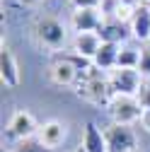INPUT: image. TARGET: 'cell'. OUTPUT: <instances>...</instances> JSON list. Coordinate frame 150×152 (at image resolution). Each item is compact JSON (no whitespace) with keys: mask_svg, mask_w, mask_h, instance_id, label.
<instances>
[{"mask_svg":"<svg viewBox=\"0 0 150 152\" xmlns=\"http://www.w3.org/2000/svg\"><path fill=\"white\" fill-rule=\"evenodd\" d=\"M75 87H78V94L82 99L97 104V106H109V102L114 99L109 77H104L102 70H97L95 65L80 70V77H78V82H75Z\"/></svg>","mask_w":150,"mask_h":152,"instance_id":"6da1fadb","label":"cell"},{"mask_svg":"<svg viewBox=\"0 0 150 152\" xmlns=\"http://www.w3.org/2000/svg\"><path fill=\"white\" fill-rule=\"evenodd\" d=\"M32 34H34V39L39 41V46L51 48V51H58L65 44V27L51 15L36 17V22L32 27Z\"/></svg>","mask_w":150,"mask_h":152,"instance_id":"7a4b0ae2","label":"cell"},{"mask_svg":"<svg viewBox=\"0 0 150 152\" xmlns=\"http://www.w3.org/2000/svg\"><path fill=\"white\" fill-rule=\"evenodd\" d=\"M107 111H109L111 121L121 123V126H131V123L140 121V116H143V106L138 104V99L136 97H124V94H114V99L109 102Z\"/></svg>","mask_w":150,"mask_h":152,"instance_id":"3957f363","label":"cell"},{"mask_svg":"<svg viewBox=\"0 0 150 152\" xmlns=\"http://www.w3.org/2000/svg\"><path fill=\"white\" fill-rule=\"evenodd\" d=\"M143 75L133 68H116L109 72V85L114 94H124V97H136L140 85H143Z\"/></svg>","mask_w":150,"mask_h":152,"instance_id":"277c9868","label":"cell"},{"mask_svg":"<svg viewBox=\"0 0 150 152\" xmlns=\"http://www.w3.org/2000/svg\"><path fill=\"white\" fill-rule=\"evenodd\" d=\"M85 68V63L80 65L73 58H58L51 68H49V80L58 87H73L80 77V70Z\"/></svg>","mask_w":150,"mask_h":152,"instance_id":"5b68a950","label":"cell"},{"mask_svg":"<svg viewBox=\"0 0 150 152\" xmlns=\"http://www.w3.org/2000/svg\"><path fill=\"white\" fill-rule=\"evenodd\" d=\"M104 138H107L109 152H133L136 150V133L131 130V126L111 123L104 130Z\"/></svg>","mask_w":150,"mask_h":152,"instance_id":"8992f818","label":"cell"},{"mask_svg":"<svg viewBox=\"0 0 150 152\" xmlns=\"http://www.w3.org/2000/svg\"><path fill=\"white\" fill-rule=\"evenodd\" d=\"M97 34H99L102 44H116V46H121V41H126L128 34H131V24L116 20V17H114V20H104Z\"/></svg>","mask_w":150,"mask_h":152,"instance_id":"52a82bcc","label":"cell"},{"mask_svg":"<svg viewBox=\"0 0 150 152\" xmlns=\"http://www.w3.org/2000/svg\"><path fill=\"white\" fill-rule=\"evenodd\" d=\"M102 48V39L97 31H85V34H75V41H73V51L78 58L82 61H92L97 56V51Z\"/></svg>","mask_w":150,"mask_h":152,"instance_id":"ba28073f","label":"cell"},{"mask_svg":"<svg viewBox=\"0 0 150 152\" xmlns=\"http://www.w3.org/2000/svg\"><path fill=\"white\" fill-rule=\"evenodd\" d=\"M102 15H99V7H92V10H75L73 17H70V24L78 34H85V31H99L102 27Z\"/></svg>","mask_w":150,"mask_h":152,"instance_id":"9c48e42d","label":"cell"},{"mask_svg":"<svg viewBox=\"0 0 150 152\" xmlns=\"http://www.w3.org/2000/svg\"><path fill=\"white\" fill-rule=\"evenodd\" d=\"M36 130V121L29 111H15L7 123V133L17 140H29V135Z\"/></svg>","mask_w":150,"mask_h":152,"instance_id":"30bf717a","label":"cell"},{"mask_svg":"<svg viewBox=\"0 0 150 152\" xmlns=\"http://www.w3.org/2000/svg\"><path fill=\"white\" fill-rule=\"evenodd\" d=\"M0 77H3V85L10 89L20 85V65H17L15 56L7 46H3V51H0Z\"/></svg>","mask_w":150,"mask_h":152,"instance_id":"8fae6325","label":"cell"},{"mask_svg":"<svg viewBox=\"0 0 150 152\" xmlns=\"http://www.w3.org/2000/svg\"><path fill=\"white\" fill-rule=\"evenodd\" d=\"M80 145L87 150V152H109L107 150V138H104V130L97 128V123L87 121L85 128H82V140Z\"/></svg>","mask_w":150,"mask_h":152,"instance_id":"7c38bea8","label":"cell"},{"mask_svg":"<svg viewBox=\"0 0 150 152\" xmlns=\"http://www.w3.org/2000/svg\"><path fill=\"white\" fill-rule=\"evenodd\" d=\"M119 51H121V46H116V44H102V48L97 51V56L92 58V65H95L97 70H116V65H119Z\"/></svg>","mask_w":150,"mask_h":152,"instance_id":"4fadbf2b","label":"cell"},{"mask_svg":"<svg viewBox=\"0 0 150 152\" xmlns=\"http://www.w3.org/2000/svg\"><path fill=\"white\" fill-rule=\"evenodd\" d=\"M128 24H131V34H133L136 39H140V41L148 39L150 41V7H145V5L136 7Z\"/></svg>","mask_w":150,"mask_h":152,"instance_id":"5bb4252c","label":"cell"},{"mask_svg":"<svg viewBox=\"0 0 150 152\" xmlns=\"http://www.w3.org/2000/svg\"><path fill=\"white\" fill-rule=\"evenodd\" d=\"M65 138V126L58 123V121H46L41 128H39V142L46 145V147H58Z\"/></svg>","mask_w":150,"mask_h":152,"instance_id":"9a60e30c","label":"cell"},{"mask_svg":"<svg viewBox=\"0 0 150 152\" xmlns=\"http://www.w3.org/2000/svg\"><path fill=\"white\" fill-rule=\"evenodd\" d=\"M138 63H140V53L136 48L124 46L119 51V65L116 68H133V70H138Z\"/></svg>","mask_w":150,"mask_h":152,"instance_id":"2e32d148","label":"cell"},{"mask_svg":"<svg viewBox=\"0 0 150 152\" xmlns=\"http://www.w3.org/2000/svg\"><path fill=\"white\" fill-rule=\"evenodd\" d=\"M10 152H53V150L46 147V145H41L39 140H20Z\"/></svg>","mask_w":150,"mask_h":152,"instance_id":"e0dca14e","label":"cell"},{"mask_svg":"<svg viewBox=\"0 0 150 152\" xmlns=\"http://www.w3.org/2000/svg\"><path fill=\"white\" fill-rule=\"evenodd\" d=\"M138 72L148 80L150 77V44L145 48H140V63H138Z\"/></svg>","mask_w":150,"mask_h":152,"instance_id":"ac0fdd59","label":"cell"},{"mask_svg":"<svg viewBox=\"0 0 150 152\" xmlns=\"http://www.w3.org/2000/svg\"><path fill=\"white\" fill-rule=\"evenodd\" d=\"M136 99H138V104H140L143 109H150V77L143 80V85H140V89H138V94H136Z\"/></svg>","mask_w":150,"mask_h":152,"instance_id":"d6986e66","label":"cell"},{"mask_svg":"<svg viewBox=\"0 0 150 152\" xmlns=\"http://www.w3.org/2000/svg\"><path fill=\"white\" fill-rule=\"evenodd\" d=\"M68 3H70L75 10H92V7H99L102 0H68Z\"/></svg>","mask_w":150,"mask_h":152,"instance_id":"ffe728a7","label":"cell"},{"mask_svg":"<svg viewBox=\"0 0 150 152\" xmlns=\"http://www.w3.org/2000/svg\"><path fill=\"white\" fill-rule=\"evenodd\" d=\"M140 126L145 133H150V109H143V116H140Z\"/></svg>","mask_w":150,"mask_h":152,"instance_id":"44dd1931","label":"cell"},{"mask_svg":"<svg viewBox=\"0 0 150 152\" xmlns=\"http://www.w3.org/2000/svg\"><path fill=\"white\" fill-rule=\"evenodd\" d=\"M119 3H121L124 7H128V10H136V7H140V5H138L140 0H119Z\"/></svg>","mask_w":150,"mask_h":152,"instance_id":"7402d4cb","label":"cell"},{"mask_svg":"<svg viewBox=\"0 0 150 152\" xmlns=\"http://www.w3.org/2000/svg\"><path fill=\"white\" fill-rule=\"evenodd\" d=\"M24 5H36V3H41V0H22Z\"/></svg>","mask_w":150,"mask_h":152,"instance_id":"603a6c76","label":"cell"},{"mask_svg":"<svg viewBox=\"0 0 150 152\" xmlns=\"http://www.w3.org/2000/svg\"><path fill=\"white\" fill-rule=\"evenodd\" d=\"M75 152H87V150H85L82 145H78V147H75Z\"/></svg>","mask_w":150,"mask_h":152,"instance_id":"cb8c5ba5","label":"cell"},{"mask_svg":"<svg viewBox=\"0 0 150 152\" xmlns=\"http://www.w3.org/2000/svg\"><path fill=\"white\" fill-rule=\"evenodd\" d=\"M148 3H150V0H148Z\"/></svg>","mask_w":150,"mask_h":152,"instance_id":"d4e9b609","label":"cell"},{"mask_svg":"<svg viewBox=\"0 0 150 152\" xmlns=\"http://www.w3.org/2000/svg\"><path fill=\"white\" fill-rule=\"evenodd\" d=\"M3 152H5V150H3Z\"/></svg>","mask_w":150,"mask_h":152,"instance_id":"484cf974","label":"cell"},{"mask_svg":"<svg viewBox=\"0 0 150 152\" xmlns=\"http://www.w3.org/2000/svg\"><path fill=\"white\" fill-rule=\"evenodd\" d=\"M133 152H136V150H133Z\"/></svg>","mask_w":150,"mask_h":152,"instance_id":"4316f807","label":"cell"}]
</instances>
